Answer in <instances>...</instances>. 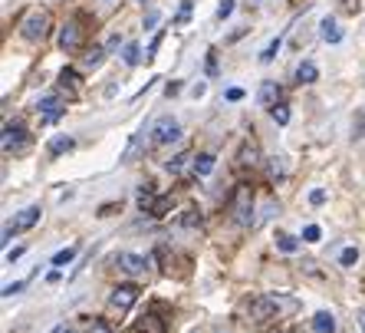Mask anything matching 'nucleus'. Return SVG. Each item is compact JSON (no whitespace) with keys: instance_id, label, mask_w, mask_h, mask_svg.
Listing matches in <instances>:
<instances>
[{"instance_id":"obj_1","label":"nucleus","mask_w":365,"mask_h":333,"mask_svg":"<svg viewBox=\"0 0 365 333\" xmlns=\"http://www.w3.org/2000/svg\"><path fill=\"white\" fill-rule=\"evenodd\" d=\"M20 34H24L30 43L46 40V34H50V14H46V10H30V14L24 17Z\"/></svg>"},{"instance_id":"obj_2","label":"nucleus","mask_w":365,"mask_h":333,"mask_svg":"<svg viewBox=\"0 0 365 333\" xmlns=\"http://www.w3.org/2000/svg\"><path fill=\"white\" fill-rule=\"evenodd\" d=\"M148 139H152L155 146H171V142H178V139H181L178 119H171V116H162V119H155L152 129H148Z\"/></svg>"},{"instance_id":"obj_3","label":"nucleus","mask_w":365,"mask_h":333,"mask_svg":"<svg viewBox=\"0 0 365 333\" xmlns=\"http://www.w3.org/2000/svg\"><path fill=\"white\" fill-rule=\"evenodd\" d=\"M230 212H234V222H237V224H250V222H254V192H250V185H240L237 192H234Z\"/></svg>"},{"instance_id":"obj_4","label":"nucleus","mask_w":365,"mask_h":333,"mask_svg":"<svg viewBox=\"0 0 365 333\" xmlns=\"http://www.w3.org/2000/svg\"><path fill=\"white\" fill-rule=\"evenodd\" d=\"M0 146H4V155L20 152V149L26 146V129H24V122H7V126H4V139H0Z\"/></svg>"},{"instance_id":"obj_5","label":"nucleus","mask_w":365,"mask_h":333,"mask_svg":"<svg viewBox=\"0 0 365 333\" xmlns=\"http://www.w3.org/2000/svg\"><path fill=\"white\" fill-rule=\"evenodd\" d=\"M138 300V287L135 284H119L115 291L109 294V307L119 310V314H125V310H132V304Z\"/></svg>"},{"instance_id":"obj_6","label":"nucleus","mask_w":365,"mask_h":333,"mask_svg":"<svg viewBox=\"0 0 365 333\" xmlns=\"http://www.w3.org/2000/svg\"><path fill=\"white\" fill-rule=\"evenodd\" d=\"M280 304H283L280 297H254V300H250V317H254L257 324H264V320L277 317Z\"/></svg>"},{"instance_id":"obj_7","label":"nucleus","mask_w":365,"mask_h":333,"mask_svg":"<svg viewBox=\"0 0 365 333\" xmlns=\"http://www.w3.org/2000/svg\"><path fill=\"white\" fill-rule=\"evenodd\" d=\"M40 208L36 205H30V208H24V212L17 214V218H14V224H7V228H4V241H10V234H17V231H26V228H34L36 222H40Z\"/></svg>"},{"instance_id":"obj_8","label":"nucleus","mask_w":365,"mask_h":333,"mask_svg":"<svg viewBox=\"0 0 365 333\" xmlns=\"http://www.w3.org/2000/svg\"><path fill=\"white\" fill-rule=\"evenodd\" d=\"M119 267L125 274H132V277H138V274L148 271V261H145L142 254H132V251H122L119 254Z\"/></svg>"},{"instance_id":"obj_9","label":"nucleus","mask_w":365,"mask_h":333,"mask_svg":"<svg viewBox=\"0 0 365 333\" xmlns=\"http://www.w3.org/2000/svg\"><path fill=\"white\" fill-rule=\"evenodd\" d=\"M40 112H43V119H46V122H56L63 112H66V106H63L56 96H46V99L40 103Z\"/></svg>"},{"instance_id":"obj_10","label":"nucleus","mask_w":365,"mask_h":333,"mask_svg":"<svg viewBox=\"0 0 365 333\" xmlns=\"http://www.w3.org/2000/svg\"><path fill=\"white\" fill-rule=\"evenodd\" d=\"M280 86H277V83H270V79H267V83L264 86H260V106H270V109H273V106H280Z\"/></svg>"},{"instance_id":"obj_11","label":"nucleus","mask_w":365,"mask_h":333,"mask_svg":"<svg viewBox=\"0 0 365 333\" xmlns=\"http://www.w3.org/2000/svg\"><path fill=\"white\" fill-rule=\"evenodd\" d=\"M313 330L316 333H336V314H329V310H319V314L313 317Z\"/></svg>"},{"instance_id":"obj_12","label":"nucleus","mask_w":365,"mask_h":333,"mask_svg":"<svg viewBox=\"0 0 365 333\" xmlns=\"http://www.w3.org/2000/svg\"><path fill=\"white\" fill-rule=\"evenodd\" d=\"M60 46H63V50H76V46H79V26L76 24H66V26H63Z\"/></svg>"},{"instance_id":"obj_13","label":"nucleus","mask_w":365,"mask_h":333,"mask_svg":"<svg viewBox=\"0 0 365 333\" xmlns=\"http://www.w3.org/2000/svg\"><path fill=\"white\" fill-rule=\"evenodd\" d=\"M316 76H319V69H316V63L303 60L297 66V83H316Z\"/></svg>"},{"instance_id":"obj_14","label":"nucleus","mask_w":365,"mask_h":333,"mask_svg":"<svg viewBox=\"0 0 365 333\" xmlns=\"http://www.w3.org/2000/svg\"><path fill=\"white\" fill-rule=\"evenodd\" d=\"M319 34H323L326 43H339L342 40V30H339V24H336V20H323V30H319Z\"/></svg>"},{"instance_id":"obj_15","label":"nucleus","mask_w":365,"mask_h":333,"mask_svg":"<svg viewBox=\"0 0 365 333\" xmlns=\"http://www.w3.org/2000/svg\"><path fill=\"white\" fill-rule=\"evenodd\" d=\"M73 146H76L73 136H56V139H50V155H63V152H69Z\"/></svg>"},{"instance_id":"obj_16","label":"nucleus","mask_w":365,"mask_h":333,"mask_svg":"<svg viewBox=\"0 0 365 333\" xmlns=\"http://www.w3.org/2000/svg\"><path fill=\"white\" fill-rule=\"evenodd\" d=\"M155 205H158V202H155L152 188H138V208H142V212H155Z\"/></svg>"},{"instance_id":"obj_17","label":"nucleus","mask_w":365,"mask_h":333,"mask_svg":"<svg viewBox=\"0 0 365 333\" xmlns=\"http://www.w3.org/2000/svg\"><path fill=\"white\" fill-rule=\"evenodd\" d=\"M214 172V155H197L195 159V175H211Z\"/></svg>"},{"instance_id":"obj_18","label":"nucleus","mask_w":365,"mask_h":333,"mask_svg":"<svg viewBox=\"0 0 365 333\" xmlns=\"http://www.w3.org/2000/svg\"><path fill=\"white\" fill-rule=\"evenodd\" d=\"M260 159H257V146L254 142H244V149H240V165H257Z\"/></svg>"},{"instance_id":"obj_19","label":"nucleus","mask_w":365,"mask_h":333,"mask_svg":"<svg viewBox=\"0 0 365 333\" xmlns=\"http://www.w3.org/2000/svg\"><path fill=\"white\" fill-rule=\"evenodd\" d=\"M102 53H106L102 46H93V50L83 56V66H99V63H102Z\"/></svg>"},{"instance_id":"obj_20","label":"nucleus","mask_w":365,"mask_h":333,"mask_svg":"<svg viewBox=\"0 0 365 333\" xmlns=\"http://www.w3.org/2000/svg\"><path fill=\"white\" fill-rule=\"evenodd\" d=\"M277 248L287 251V254H293V251H297L299 244H297V238H289V234H280V238H277Z\"/></svg>"},{"instance_id":"obj_21","label":"nucleus","mask_w":365,"mask_h":333,"mask_svg":"<svg viewBox=\"0 0 365 333\" xmlns=\"http://www.w3.org/2000/svg\"><path fill=\"white\" fill-rule=\"evenodd\" d=\"M73 257H76V248H66V251H60V254L53 257V267H66L69 261H73Z\"/></svg>"},{"instance_id":"obj_22","label":"nucleus","mask_w":365,"mask_h":333,"mask_svg":"<svg viewBox=\"0 0 365 333\" xmlns=\"http://www.w3.org/2000/svg\"><path fill=\"white\" fill-rule=\"evenodd\" d=\"M356 261H359V251H356V248H346V251L339 254V264H342V267H356Z\"/></svg>"},{"instance_id":"obj_23","label":"nucleus","mask_w":365,"mask_h":333,"mask_svg":"<svg viewBox=\"0 0 365 333\" xmlns=\"http://www.w3.org/2000/svg\"><path fill=\"white\" fill-rule=\"evenodd\" d=\"M270 116H273V122H280V126H287V122H289V109H287V106H273Z\"/></svg>"},{"instance_id":"obj_24","label":"nucleus","mask_w":365,"mask_h":333,"mask_svg":"<svg viewBox=\"0 0 365 333\" xmlns=\"http://www.w3.org/2000/svg\"><path fill=\"white\" fill-rule=\"evenodd\" d=\"M277 50H280V36H277V40H273V43H270V46H267L264 53H260V63H270L273 56H277Z\"/></svg>"},{"instance_id":"obj_25","label":"nucleus","mask_w":365,"mask_h":333,"mask_svg":"<svg viewBox=\"0 0 365 333\" xmlns=\"http://www.w3.org/2000/svg\"><path fill=\"white\" fill-rule=\"evenodd\" d=\"M323 238V231L316 228V224H306V231H303V241H309V244H316V241Z\"/></svg>"},{"instance_id":"obj_26","label":"nucleus","mask_w":365,"mask_h":333,"mask_svg":"<svg viewBox=\"0 0 365 333\" xmlns=\"http://www.w3.org/2000/svg\"><path fill=\"white\" fill-rule=\"evenodd\" d=\"M122 56H125V63H128V66H135V63H138V46H135V43H128V46H125V53H122Z\"/></svg>"},{"instance_id":"obj_27","label":"nucleus","mask_w":365,"mask_h":333,"mask_svg":"<svg viewBox=\"0 0 365 333\" xmlns=\"http://www.w3.org/2000/svg\"><path fill=\"white\" fill-rule=\"evenodd\" d=\"M326 202V192L323 188H313V192H309V205H323Z\"/></svg>"},{"instance_id":"obj_28","label":"nucleus","mask_w":365,"mask_h":333,"mask_svg":"<svg viewBox=\"0 0 365 333\" xmlns=\"http://www.w3.org/2000/svg\"><path fill=\"white\" fill-rule=\"evenodd\" d=\"M187 159H191V155H178L175 162H168V172H181V169L187 165Z\"/></svg>"},{"instance_id":"obj_29","label":"nucleus","mask_w":365,"mask_h":333,"mask_svg":"<svg viewBox=\"0 0 365 333\" xmlns=\"http://www.w3.org/2000/svg\"><path fill=\"white\" fill-rule=\"evenodd\" d=\"M89 333H112V327L106 324V320H93V327H89Z\"/></svg>"},{"instance_id":"obj_30","label":"nucleus","mask_w":365,"mask_h":333,"mask_svg":"<svg viewBox=\"0 0 365 333\" xmlns=\"http://www.w3.org/2000/svg\"><path fill=\"white\" fill-rule=\"evenodd\" d=\"M230 10H234V0H221V7H217V17H230Z\"/></svg>"},{"instance_id":"obj_31","label":"nucleus","mask_w":365,"mask_h":333,"mask_svg":"<svg viewBox=\"0 0 365 333\" xmlns=\"http://www.w3.org/2000/svg\"><path fill=\"white\" fill-rule=\"evenodd\" d=\"M20 291H24V281L7 284V287H4V297H14V294H20Z\"/></svg>"},{"instance_id":"obj_32","label":"nucleus","mask_w":365,"mask_h":333,"mask_svg":"<svg viewBox=\"0 0 365 333\" xmlns=\"http://www.w3.org/2000/svg\"><path fill=\"white\" fill-rule=\"evenodd\" d=\"M201 222V214L197 212H187V214H181V224H197Z\"/></svg>"},{"instance_id":"obj_33","label":"nucleus","mask_w":365,"mask_h":333,"mask_svg":"<svg viewBox=\"0 0 365 333\" xmlns=\"http://www.w3.org/2000/svg\"><path fill=\"white\" fill-rule=\"evenodd\" d=\"M356 132L365 139V112H359V116H356Z\"/></svg>"},{"instance_id":"obj_34","label":"nucleus","mask_w":365,"mask_h":333,"mask_svg":"<svg viewBox=\"0 0 365 333\" xmlns=\"http://www.w3.org/2000/svg\"><path fill=\"white\" fill-rule=\"evenodd\" d=\"M240 96H244V93H240V89H227V99H230V103H237Z\"/></svg>"},{"instance_id":"obj_35","label":"nucleus","mask_w":365,"mask_h":333,"mask_svg":"<svg viewBox=\"0 0 365 333\" xmlns=\"http://www.w3.org/2000/svg\"><path fill=\"white\" fill-rule=\"evenodd\" d=\"M20 254H24V248H14V251H7V261H17Z\"/></svg>"},{"instance_id":"obj_36","label":"nucleus","mask_w":365,"mask_h":333,"mask_svg":"<svg viewBox=\"0 0 365 333\" xmlns=\"http://www.w3.org/2000/svg\"><path fill=\"white\" fill-rule=\"evenodd\" d=\"M359 327H362V333H365V310H359Z\"/></svg>"},{"instance_id":"obj_37","label":"nucleus","mask_w":365,"mask_h":333,"mask_svg":"<svg viewBox=\"0 0 365 333\" xmlns=\"http://www.w3.org/2000/svg\"><path fill=\"white\" fill-rule=\"evenodd\" d=\"M56 333H76V330H69V327H63V330H56Z\"/></svg>"}]
</instances>
